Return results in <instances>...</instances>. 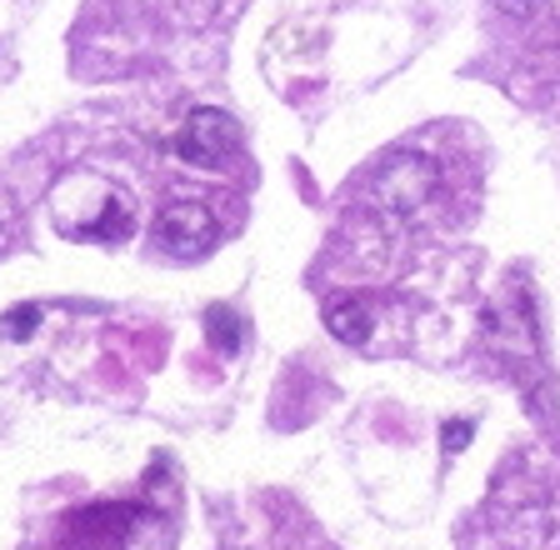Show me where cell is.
Returning a JSON list of instances; mask_svg holds the SVG:
<instances>
[{"label": "cell", "mask_w": 560, "mask_h": 550, "mask_svg": "<svg viewBox=\"0 0 560 550\" xmlns=\"http://www.w3.org/2000/svg\"><path fill=\"white\" fill-rule=\"evenodd\" d=\"M235 145H241V126L225 110H196L175 136V151L190 165H225Z\"/></svg>", "instance_id": "cell-1"}, {"label": "cell", "mask_w": 560, "mask_h": 550, "mask_svg": "<svg viewBox=\"0 0 560 550\" xmlns=\"http://www.w3.org/2000/svg\"><path fill=\"white\" fill-rule=\"evenodd\" d=\"M140 526L136 505H91L66 526L70 550H126L130 530Z\"/></svg>", "instance_id": "cell-2"}, {"label": "cell", "mask_w": 560, "mask_h": 550, "mask_svg": "<svg viewBox=\"0 0 560 550\" xmlns=\"http://www.w3.org/2000/svg\"><path fill=\"white\" fill-rule=\"evenodd\" d=\"M375 190H381V200L396 215H410L435 196V165L425 161V155H396V161L381 171Z\"/></svg>", "instance_id": "cell-3"}, {"label": "cell", "mask_w": 560, "mask_h": 550, "mask_svg": "<svg viewBox=\"0 0 560 550\" xmlns=\"http://www.w3.org/2000/svg\"><path fill=\"white\" fill-rule=\"evenodd\" d=\"M161 246L171 250V256H180V260L206 256V250L215 246V215H210L206 206H196V200H175V206H165Z\"/></svg>", "instance_id": "cell-4"}, {"label": "cell", "mask_w": 560, "mask_h": 550, "mask_svg": "<svg viewBox=\"0 0 560 550\" xmlns=\"http://www.w3.org/2000/svg\"><path fill=\"white\" fill-rule=\"evenodd\" d=\"M326 330L336 340H346V346H361V340L371 336V316H365L361 301H336L326 311Z\"/></svg>", "instance_id": "cell-5"}, {"label": "cell", "mask_w": 560, "mask_h": 550, "mask_svg": "<svg viewBox=\"0 0 560 550\" xmlns=\"http://www.w3.org/2000/svg\"><path fill=\"white\" fill-rule=\"evenodd\" d=\"M206 326H210V340H215V346H221L225 355L241 351V320H235L231 311H225V305H215V311H210Z\"/></svg>", "instance_id": "cell-6"}, {"label": "cell", "mask_w": 560, "mask_h": 550, "mask_svg": "<svg viewBox=\"0 0 560 550\" xmlns=\"http://www.w3.org/2000/svg\"><path fill=\"white\" fill-rule=\"evenodd\" d=\"M35 320H40V311H35V305H21L11 320H0V336H5V340H25L35 330Z\"/></svg>", "instance_id": "cell-7"}, {"label": "cell", "mask_w": 560, "mask_h": 550, "mask_svg": "<svg viewBox=\"0 0 560 550\" xmlns=\"http://www.w3.org/2000/svg\"><path fill=\"white\" fill-rule=\"evenodd\" d=\"M470 445V421H451L445 425V450H466Z\"/></svg>", "instance_id": "cell-8"}, {"label": "cell", "mask_w": 560, "mask_h": 550, "mask_svg": "<svg viewBox=\"0 0 560 550\" xmlns=\"http://www.w3.org/2000/svg\"><path fill=\"white\" fill-rule=\"evenodd\" d=\"M495 5H501V11H511V15H525V11H536L540 0H495Z\"/></svg>", "instance_id": "cell-9"}]
</instances>
